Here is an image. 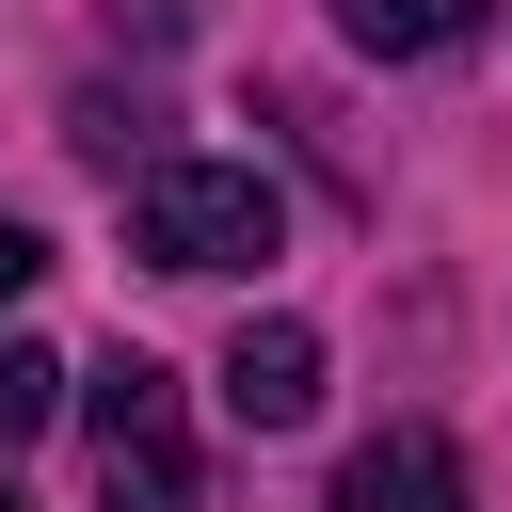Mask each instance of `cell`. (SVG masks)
Here are the masks:
<instances>
[{
	"mask_svg": "<svg viewBox=\"0 0 512 512\" xmlns=\"http://www.w3.org/2000/svg\"><path fill=\"white\" fill-rule=\"evenodd\" d=\"M272 240H288V208H272L256 160H144V192H128L144 272H256Z\"/></svg>",
	"mask_w": 512,
	"mask_h": 512,
	"instance_id": "6da1fadb",
	"label": "cell"
},
{
	"mask_svg": "<svg viewBox=\"0 0 512 512\" xmlns=\"http://www.w3.org/2000/svg\"><path fill=\"white\" fill-rule=\"evenodd\" d=\"M64 384H80V432H96V512H192L176 368H160V352H96V368H64Z\"/></svg>",
	"mask_w": 512,
	"mask_h": 512,
	"instance_id": "7a4b0ae2",
	"label": "cell"
},
{
	"mask_svg": "<svg viewBox=\"0 0 512 512\" xmlns=\"http://www.w3.org/2000/svg\"><path fill=\"white\" fill-rule=\"evenodd\" d=\"M224 416L240 432H304L320 416V336L304 320H240L224 336Z\"/></svg>",
	"mask_w": 512,
	"mask_h": 512,
	"instance_id": "3957f363",
	"label": "cell"
},
{
	"mask_svg": "<svg viewBox=\"0 0 512 512\" xmlns=\"http://www.w3.org/2000/svg\"><path fill=\"white\" fill-rule=\"evenodd\" d=\"M336 512H464L448 432H384V448H352V464H336Z\"/></svg>",
	"mask_w": 512,
	"mask_h": 512,
	"instance_id": "277c9868",
	"label": "cell"
},
{
	"mask_svg": "<svg viewBox=\"0 0 512 512\" xmlns=\"http://www.w3.org/2000/svg\"><path fill=\"white\" fill-rule=\"evenodd\" d=\"M336 32H352V48H384V64H432V48H464V32H480V0H336Z\"/></svg>",
	"mask_w": 512,
	"mask_h": 512,
	"instance_id": "5b68a950",
	"label": "cell"
},
{
	"mask_svg": "<svg viewBox=\"0 0 512 512\" xmlns=\"http://www.w3.org/2000/svg\"><path fill=\"white\" fill-rule=\"evenodd\" d=\"M48 416H64V352L48 336H0V448H32Z\"/></svg>",
	"mask_w": 512,
	"mask_h": 512,
	"instance_id": "8992f818",
	"label": "cell"
},
{
	"mask_svg": "<svg viewBox=\"0 0 512 512\" xmlns=\"http://www.w3.org/2000/svg\"><path fill=\"white\" fill-rule=\"evenodd\" d=\"M32 272H48V240H32V224H16V208H0V320H16V304H32Z\"/></svg>",
	"mask_w": 512,
	"mask_h": 512,
	"instance_id": "52a82bcc",
	"label": "cell"
},
{
	"mask_svg": "<svg viewBox=\"0 0 512 512\" xmlns=\"http://www.w3.org/2000/svg\"><path fill=\"white\" fill-rule=\"evenodd\" d=\"M0 512H16V480H0Z\"/></svg>",
	"mask_w": 512,
	"mask_h": 512,
	"instance_id": "ba28073f",
	"label": "cell"
}]
</instances>
